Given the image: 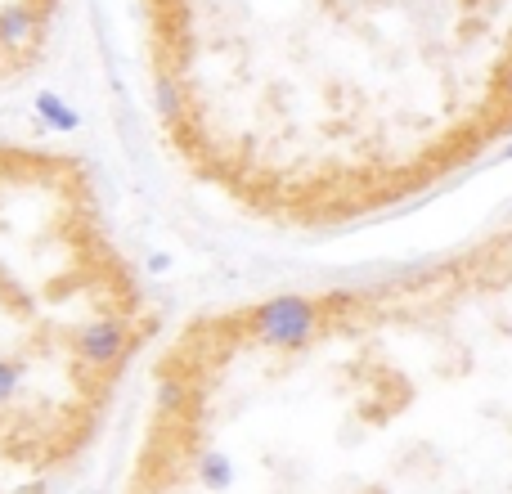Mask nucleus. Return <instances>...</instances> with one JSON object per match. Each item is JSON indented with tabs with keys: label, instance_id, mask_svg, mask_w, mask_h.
<instances>
[{
	"label": "nucleus",
	"instance_id": "20e7f679",
	"mask_svg": "<svg viewBox=\"0 0 512 494\" xmlns=\"http://www.w3.org/2000/svg\"><path fill=\"white\" fill-rule=\"evenodd\" d=\"M171 5H180V0H153V9H171Z\"/></svg>",
	"mask_w": 512,
	"mask_h": 494
},
{
	"label": "nucleus",
	"instance_id": "7ed1b4c3",
	"mask_svg": "<svg viewBox=\"0 0 512 494\" xmlns=\"http://www.w3.org/2000/svg\"><path fill=\"white\" fill-rule=\"evenodd\" d=\"M32 108H36V122H41V131H77V126H81L77 108H72L63 95H54V90H36Z\"/></svg>",
	"mask_w": 512,
	"mask_h": 494
},
{
	"label": "nucleus",
	"instance_id": "f257e3e1",
	"mask_svg": "<svg viewBox=\"0 0 512 494\" xmlns=\"http://www.w3.org/2000/svg\"><path fill=\"white\" fill-rule=\"evenodd\" d=\"M158 333L86 171L0 149V481H50L104 436Z\"/></svg>",
	"mask_w": 512,
	"mask_h": 494
},
{
	"label": "nucleus",
	"instance_id": "f03ea898",
	"mask_svg": "<svg viewBox=\"0 0 512 494\" xmlns=\"http://www.w3.org/2000/svg\"><path fill=\"white\" fill-rule=\"evenodd\" d=\"M41 5L36 0H9V5H0V54H9V59H18V54H27V45L41 36Z\"/></svg>",
	"mask_w": 512,
	"mask_h": 494
}]
</instances>
